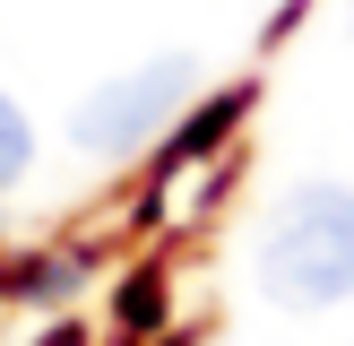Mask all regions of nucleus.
<instances>
[{
	"instance_id": "obj_1",
	"label": "nucleus",
	"mask_w": 354,
	"mask_h": 346,
	"mask_svg": "<svg viewBox=\"0 0 354 346\" xmlns=\"http://www.w3.org/2000/svg\"><path fill=\"white\" fill-rule=\"evenodd\" d=\"M251 277L277 311H328L354 294V182H294L251 242Z\"/></svg>"
},
{
	"instance_id": "obj_2",
	"label": "nucleus",
	"mask_w": 354,
	"mask_h": 346,
	"mask_svg": "<svg viewBox=\"0 0 354 346\" xmlns=\"http://www.w3.org/2000/svg\"><path fill=\"white\" fill-rule=\"evenodd\" d=\"M190 95H199V61H190V52H156V61L86 86L78 113H69V138H78L86 156H104V165H113V156H138L147 138H165L173 121H182Z\"/></svg>"
},
{
	"instance_id": "obj_4",
	"label": "nucleus",
	"mask_w": 354,
	"mask_h": 346,
	"mask_svg": "<svg viewBox=\"0 0 354 346\" xmlns=\"http://www.w3.org/2000/svg\"><path fill=\"white\" fill-rule=\"evenodd\" d=\"M346 26H354V0H346Z\"/></svg>"
},
{
	"instance_id": "obj_3",
	"label": "nucleus",
	"mask_w": 354,
	"mask_h": 346,
	"mask_svg": "<svg viewBox=\"0 0 354 346\" xmlns=\"http://www.w3.org/2000/svg\"><path fill=\"white\" fill-rule=\"evenodd\" d=\"M26 165H35V121L17 113V95L0 86V190L26 182Z\"/></svg>"
}]
</instances>
